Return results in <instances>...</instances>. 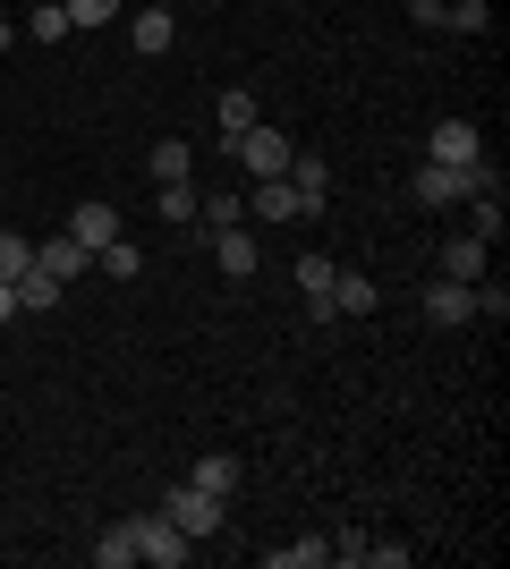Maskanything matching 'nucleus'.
Listing matches in <instances>:
<instances>
[{
  "label": "nucleus",
  "mask_w": 510,
  "mask_h": 569,
  "mask_svg": "<svg viewBox=\"0 0 510 569\" xmlns=\"http://www.w3.org/2000/svg\"><path fill=\"white\" fill-rule=\"evenodd\" d=\"M188 485H196V493H213V501H230V493H239V459H230V451L196 459V468H188Z\"/></svg>",
  "instance_id": "nucleus-13"
},
{
  "label": "nucleus",
  "mask_w": 510,
  "mask_h": 569,
  "mask_svg": "<svg viewBox=\"0 0 510 569\" xmlns=\"http://www.w3.org/2000/svg\"><path fill=\"white\" fill-rule=\"evenodd\" d=\"M196 204H204L196 179H162V188H153V213H162V221H196Z\"/></svg>",
  "instance_id": "nucleus-17"
},
{
  "label": "nucleus",
  "mask_w": 510,
  "mask_h": 569,
  "mask_svg": "<svg viewBox=\"0 0 510 569\" xmlns=\"http://www.w3.org/2000/svg\"><path fill=\"white\" fill-rule=\"evenodd\" d=\"M69 238H77V247H111V238H128V221H120V204H77Z\"/></svg>",
  "instance_id": "nucleus-10"
},
{
  "label": "nucleus",
  "mask_w": 510,
  "mask_h": 569,
  "mask_svg": "<svg viewBox=\"0 0 510 569\" xmlns=\"http://www.w3.org/2000/svg\"><path fill=\"white\" fill-rule=\"evenodd\" d=\"M486 263H493V247H486V238H442V256H434V272H442V281H486Z\"/></svg>",
  "instance_id": "nucleus-8"
},
{
  "label": "nucleus",
  "mask_w": 510,
  "mask_h": 569,
  "mask_svg": "<svg viewBox=\"0 0 510 569\" xmlns=\"http://www.w3.org/2000/svg\"><path fill=\"white\" fill-rule=\"evenodd\" d=\"M332 315H374V281L366 272H332Z\"/></svg>",
  "instance_id": "nucleus-18"
},
{
  "label": "nucleus",
  "mask_w": 510,
  "mask_h": 569,
  "mask_svg": "<svg viewBox=\"0 0 510 569\" xmlns=\"http://www.w3.org/2000/svg\"><path fill=\"white\" fill-rule=\"evenodd\" d=\"M60 9H69V26H86V34H94V26H111L128 9V0H60Z\"/></svg>",
  "instance_id": "nucleus-25"
},
{
  "label": "nucleus",
  "mask_w": 510,
  "mask_h": 569,
  "mask_svg": "<svg viewBox=\"0 0 510 569\" xmlns=\"http://www.w3.org/2000/svg\"><path fill=\"white\" fill-rule=\"evenodd\" d=\"M128 34H137V51H146V60H162V51L179 43V18H170V9H137V18H128Z\"/></svg>",
  "instance_id": "nucleus-12"
},
{
  "label": "nucleus",
  "mask_w": 510,
  "mask_h": 569,
  "mask_svg": "<svg viewBox=\"0 0 510 569\" xmlns=\"http://www.w3.org/2000/svg\"><path fill=\"white\" fill-rule=\"evenodd\" d=\"M213 256H221V272H230V281H247V272H256V230H213Z\"/></svg>",
  "instance_id": "nucleus-14"
},
{
  "label": "nucleus",
  "mask_w": 510,
  "mask_h": 569,
  "mask_svg": "<svg viewBox=\"0 0 510 569\" xmlns=\"http://www.w3.org/2000/svg\"><path fill=\"white\" fill-rule=\"evenodd\" d=\"M26 263H34V238H18V230H0V281H18Z\"/></svg>",
  "instance_id": "nucleus-27"
},
{
  "label": "nucleus",
  "mask_w": 510,
  "mask_h": 569,
  "mask_svg": "<svg viewBox=\"0 0 510 569\" xmlns=\"http://www.w3.org/2000/svg\"><path fill=\"white\" fill-rule=\"evenodd\" d=\"M290 188H298V196H307V204H316V213H323V196H332V162L298 144V153H290Z\"/></svg>",
  "instance_id": "nucleus-11"
},
{
  "label": "nucleus",
  "mask_w": 510,
  "mask_h": 569,
  "mask_svg": "<svg viewBox=\"0 0 510 569\" xmlns=\"http://www.w3.org/2000/svg\"><path fill=\"white\" fill-rule=\"evenodd\" d=\"M510 315V289L502 281H477V323H502Z\"/></svg>",
  "instance_id": "nucleus-28"
},
{
  "label": "nucleus",
  "mask_w": 510,
  "mask_h": 569,
  "mask_svg": "<svg viewBox=\"0 0 510 569\" xmlns=\"http://www.w3.org/2000/svg\"><path fill=\"white\" fill-rule=\"evenodd\" d=\"M230 153L247 162V179H290V153H298V144L281 137V128H264V119H256V128H239V137H230Z\"/></svg>",
  "instance_id": "nucleus-3"
},
{
  "label": "nucleus",
  "mask_w": 510,
  "mask_h": 569,
  "mask_svg": "<svg viewBox=\"0 0 510 569\" xmlns=\"http://www.w3.org/2000/svg\"><path fill=\"white\" fill-rule=\"evenodd\" d=\"M442 26H451V34H486L493 9H486V0H442Z\"/></svg>",
  "instance_id": "nucleus-22"
},
{
  "label": "nucleus",
  "mask_w": 510,
  "mask_h": 569,
  "mask_svg": "<svg viewBox=\"0 0 510 569\" xmlns=\"http://www.w3.org/2000/svg\"><path fill=\"white\" fill-rule=\"evenodd\" d=\"M486 188H502V170L493 162H417V204L426 213H442V204H468V196H486Z\"/></svg>",
  "instance_id": "nucleus-1"
},
{
  "label": "nucleus",
  "mask_w": 510,
  "mask_h": 569,
  "mask_svg": "<svg viewBox=\"0 0 510 569\" xmlns=\"http://www.w3.org/2000/svg\"><path fill=\"white\" fill-rule=\"evenodd\" d=\"M9 315H18V289H9V281H0V323H9Z\"/></svg>",
  "instance_id": "nucleus-29"
},
{
  "label": "nucleus",
  "mask_w": 510,
  "mask_h": 569,
  "mask_svg": "<svg viewBox=\"0 0 510 569\" xmlns=\"http://www.w3.org/2000/svg\"><path fill=\"white\" fill-rule=\"evenodd\" d=\"M9 289H18V315H51V307H60V281H51L43 263H26Z\"/></svg>",
  "instance_id": "nucleus-15"
},
{
  "label": "nucleus",
  "mask_w": 510,
  "mask_h": 569,
  "mask_svg": "<svg viewBox=\"0 0 510 569\" xmlns=\"http://www.w3.org/2000/svg\"><path fill=\"white\" fill-rule=\"evenodd\" d=\"M290 272H298V289H307V298H332V272H340V263H332V256H298Z\"/></svg>",
  "instance_id": "nucleus-23"
},
{
  "label": "nucleus",
  "mask_w": 510,
  "mask_h": 569,
  "mask_svg": "<svg viewBox=\"0 0 510 569\" xmlns=\"http://www.w3.org/2000/svg\"><path fill=\"white\" fill-rule=\"evenodd\" d=\"M26 34H34V43H60V34H77V26H69L60 0H34V9H26Z\"/></svg>",
  "instance_id": "nucleus-20"
},
{
  "label": "nucleus",
  "mask_w": 510,
  "mask_h": 569,
  "mask_svg": "<svg viewBox=\"0 0 510 569\" xmlns=\"http://www.w3.org/2000/svg\"><path fill=\"white\" fill-rule=\"evenodd\" d=\"M153 510H162V519L179 527V536H188V545H213V536H221V510H230V501H213V493H196L188 476H179V485H162V501H153Z\"/></svg>",
  "instance_id": "nucleus-2"
},
{
  "label": "nucleus",
  "mask_w": 510,
  "mask_h": 569,
  "mask_svg": "<svg viewBox=\"0 0 510 569\" xmlns=\"http://www.w3.org/2000/svg\"><path fill=\"white\" fill-rule=\"evenodd\" d=\"M137 561H153V569H188L196 545L162 519V510H137Z\"/></svg>",
  "instance_id": "nucleus-4"
},
{
  "label": "nucleus",
  "mask_w": 510,
  "mask_h": 569,
  "mask_svg": "<svg viewBox=\"0 0 510 569\" xmlns=\"http://www.w3.org/2000/svg\"><path fill=\"white\" fill-rule=\"evenodd\" d=\"M239 204H247V221H307V213H316V204H307L290 179H256Z\"/></svg>",
  "instance_id": "nucleus-5"
},
{
  "label": "nucleus",
  "mask_w": 510,
  "mask_h": 569,
  "mask_svg": "<svg viewBox=\"0 0 510 569\" xmlns=\"http://www.w3.org/2000/svg\"><path fill=\"white\" fill-rule=\"evenodd\" d=\"M94 272H102V281H137L146 263H137V247H128V238H111V247H94Z\"/></svg>",
  "instance_id": "nucleus-21"
},
{
  "label": "nucleus",
  "mask_w": 510,
  "mask_h": 569,
  "mask_svg": "<svg viewBox=\"0 0 510 569\" xmlns=\"http://www.w3.org/2000/svg\"><path fill=\"white\" fill-rule=\"evenodd\" d=\"M426 162H486V137H477V128H468V119H442L434 137H426Z\"/></svg>",
  "instance_id": "nucleus-7"
},
{
  "label": "nucleus",
  "mask_w": 510,
  "mask_h": 569,
  "mask_svg": "<svg viewBox=\"0 0 510 569\" xmlns=\"http://www.w3.org/2000/svg\"><path fill=\"white\" fill-rule=\"evenodd\" d=\"M162 179H188V144L179 137H153V188H162Z\"/></svg>",
  "instance_id": "nucleus-24"
},
{
  "label": "nucleus",
  "mask_w": 510,
  "mask_h": 569,
  "mask_svg": "<svg viewBox=\"0 0 510 569\" xmlns=\"http://www.w3.org/2000/svg\"><path fill=\"white\" fill-rule=\"evenodd\" d=\"M239 128H256V94L230 86V94H221V137H239Z\"/></svg>",
  "instance_id": "nucleus-26"
},
{
  "label": "nucleus",
  "mask_w": 510,
  "mask_h": 569,
  "mask_svg": "<svg viewBox=\"0 0 510 569\" xmlns=\"http://www.w3.org/2000/svg\"><path fill=\"white\" fill-rule=\"evenodd\" d=\"M94 569H137V519H120V527L94 536Z\"/></svg>",
  "instance_id": "nucleus-16"
},
{
  "label": "nucleus",
  "mask_w": 510,
  "mask_h": 569,
  "mask_svg": "<svg viewBox=\"0 0 510 569\" xmlns=\"http://www.w3.org/2000/svg\"><path fill=\"white\" fill-rule=\"evenodd\" d=\"M426 323H442V332H451V323H477V281H426Z\"/></svg>",
  "instance_id": "nucleus-6"
},
{
  "label": "nucleus",
  "mask_w": 510,
  "mask_h": 569,
  "mask_svg": "<svg viewBox=\"0 0 510 569\" xmlns=\"http://www.w3.org/2000/svg\"><path fill=\"white\" fill-rule=\"evenodd\" d=\"M9 43H18V26H9V18H0V51H9Z\"/></svg>",
  "instance_id": "nucleus-30"
},
{
  "label": "nucleus",
  "mask_w": 510,
  "mask_h": 569,
  "mask_svg": "<svg viewBox=\"0 0 510 569\" xmlns=\"http://www.w3.org/2000/svg\"><path fill=\"white\" fill-rule=\"evenodd\" d=\"M34 263H43L51 281L69 289V281H86V272H94V247H77V238L60 230V238H43V247H34Z\"/></svg>",
  "instance_id": "nucleus-9"
},
{
  "label": "nucleus",
  "mask_w": 510,
  "mask_h": 569,
  "mask_svg": "<svg viewBox=\"0 0 510 569\" xmlns=\"http://www.w3.org/2000/svg\"><path fill=\"white\" fill-rule=\"evenodd\" d=\"M468 238H502V188H486V196H468Z\"/></svg>",
  "instance_id": "nucleus-19"
}]
</instances>
